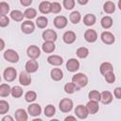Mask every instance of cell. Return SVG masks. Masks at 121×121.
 I'll use <instances>...</instances> for the list:
<instances>
[{"label":"cell","instance_id":"26","mask_svg":"<svg viewBox=\"0 0 121 121\" xmlns=\"http://www.w3.org/2000/svg\"><path fill=\"white\" fill-rule=\"evenodd\" d=\"M42 49L45 53H52L56 49V45L52 42H44L42 45Z\"/></svg>","mask_w":121,"mask_h":121},{"label":"cell","instance_id":"24","mask_svg":"<svg viewBox=\"0 0 121 121\" xmlns=\"http://www.w3.org/2000/svg\"><path fill=\"white\" fill-rule=\"evenodd\" d=\"M95 22H96V17H95V15H94L92 13H88L83 17V23L87 26H94L95 24Z\"/></svg>","mask_w":121,"mask_h":121},{"label":"cell","instance_id":"31","mask_svg":"<svg viewBox=\"0 0 121 121\" xmlns=\"http://www.w3.org/2000/svg\"><path fill=\"white\" fill-rule=\"evenodd\" d=\"M36 26L39 28H45L48 25V19L45 16H40L36 19Z\"/></svg>","mask_w":121,"mask_h":121},{"label":"cell","instance_id":"41","mask_svg":"<svg viewBox=\"0 0 121 121\" xmlns=\"http://www.w3.org/2000/svg\"><path fill=\"white\" fill-rule=\"evenodd\" d=\"M60 10H61V6L59 2L51 3V12L52 13H59Z\"/></svg>","mask_w":121,"mask_h":121},{"label":"cell","instance_id":"44","mask_svg":"<svg viewBox=\"0 0 121 121\" xmlns=\"http://www.w3.org/2000/svg\"><path fill=\"white\" fill-rule=\"evenodd\" d=\"M105 78V80L108 82V83H113L115 81V75L113 72H111V73H108L104 76Z\"/></svg>","mask_w":121,"mask_h":121},{"label":"cell","instance_id":"23","mask_svg":"<svg viewBox=\"0 0 121 121\" xmlns=\"http://www.w3.org/2000/svg\"><path fill=\"white\" fill-rule=\"evenodd\" d=\"M99 71L100 73L105 76L106 74L108 73H111V72H113V67H112V64L108 62V61H105V62H102L100 64V67H99Z\"/></svg>","mask_w":121,"mask_h":121},{"label":"cell","instance_id":"16","mask_svg":"<svg viewBox=\"0 0 121 121\" xmlns=\"http://www.w3.org/2000/svg\"><path fill=\"white\" fill-rule=\"evenodd\" d=\"M75 113H76V115L78 117V118H80V119H85V118H87V116H88V111H87V109H86V107L85 106H83V105H78L77 107H76V109H75Z\"/></svg>","mask_w":121,"mask_h":121},{"label":"cell","instance_id":"2","mask_svg":"<svg viewBox=\"0 0 121 121\" xmlns=\"http://www.w3.org/2000/svg\"><path fill=\"white\" fill-rule=\"evenodd\" d=\"M4 59L11 63H16L19 60V55L18 53L13 49H8L4 52Z\"/></svg>","mask_w":121,"mask_h":121},{"label":"cell","instance_id":"54","mask_svg":"<svg viewBox=\"0 0 121 121\" xmlns=\"http://www.w3.org/2000/svg\"><path fill=\"white\" fill-rule=\"evenodd\" d=\"M0 82H1V76H0Z\"/></svg>","mask_w":121,"mask_h":121},{"label":"cell","instance_id":"34","mask_svg":"<svg viewBox=\"0 0 121 121\" xmlns=\"http://www.w3.org/2000/svg\"><path fill=\"white\" fill-rule=\"evenodd\" d=\"M10 95L15 98H19L23 95V89L20 86H13L10 90Z\"/></svg>","mask_w":121,"mask_h":121},{"label":"cell","instance_id":"36","mask_svg":"<svg viewBox=\"0 0 121 121\" xmlns=\"http://www.w3.org/2000/svg\"><path fill=\"white\" fill-rule=\"evenodd\" d=\"M77 90H78V89L76 87V85L73 82H68V83H66L64 85V92L66 94H69V95L74 94Z\"/></svg>","mask_w":121,"mask_h":121},{"label":"cell","instance_id":"30","mask_svg":"<svg viewBox=\"0 0 121 121\" xmlns=\"http://www.w3.org/2000/svg\"><path fill=\"white\" fill-rule=\"evenodd\" d=\"M37 15V10L33 8H27L25 11H24V17H26L27 20L31 21V19L35 18Z\"/></svg>","mask_w":121,"mask_h":121},{"label":"cell","instance_id":"15","mask_svg":"<svg viewBox=\"0 0 121 121\" xmlns=\"http://www.w3.org/2000/svg\"><path fill=\"white\" fill-rule=\"evenodd\" d=\"M112 99H113V95L110 91H103L102 93H100V101L102 102V104L108 105L112 103Z\"/></svg>","mask_w":121,"mask_h":121},{"label":"cell","instance_id":"25","mask_svg":"<svg viewBox=\"0 0 121 121\" xmlns=\"http://www.w3.org/2000/svg\"><path fill=\"white\" fill-rule=\"evenodd\" d=\"M103 10L108 14L113 13L115 11V4L112 1H106L103 5Z\"/></svg>","mask_w":121,"mask_h":121},{"label":"cell","instance_id":"6","mask_svg":"<svg viewBox=\"0 0 121 121\" xmlns=\"http://www.w3.org/2000/svg\"><path fill=\"white\" fill-rule=\"evenodd\" d=\"M21 29L25 34H31L35 30V24L29 20L24 21L21 24Z\"/></svg>","mask_w":121,"mask_h":121},{"label":"cell","instance_id":"51","mask_svg":"<svg viewBox=\"0 0 121 121\" xmlns=\"http://www.w3.org/2000/svg\"><path fill=\"white\" fill-rule=\"evenodd\" d=\"M32 121H43V119H41V118H34Z\"/></svg>","mask_w":121,"mask_h":121},{"label":"cell","instance_id":"13","mask_svg":"<svg viewBox=\"0 0 121 121\" xmlns=\"http://www.w3.org/2000/svg\"><path fill=\"white\" fill-rule=\"evenodd\" d=\"M84 39L88 43H95L97 40V33L95 29L89 28L84 32Z\"/></svg>","mask_w":121,"mask_h":121},{"label":"cell","instance_id":"28","mask_svg":"<svg viewBox=\"0 0 121 121\" xmlns=\"http://www.w3.org/2000/svg\"><path fill=\"white\" fill-rule=\"evenodd\" d=\"M10 18L15 22H22L24 19V13L18 9H14L10 11Z\"/></svg>","mask_w":121,"mask_h":121},{"label":"cell","instance_id":"5","mask_svg":"<svg viewBox=\"0 0 121 121\" xmlns=\"http://www.w3.org/2000/svg\"><path fill=\"white\" fill-rule=\"evenodd\" d=\"M42 37L43 39L44 40V42H52L54 43L57 39H58V35H57V32L53 29H45L43 34H42Z\"/></svg>","mask_w":121,"mask_h":121},{"label":"cell","instance_id":"12","mask_svg":"<svg viewBox=\"0 0 121 121\" xmlns=\"http://www.w3.org/2000/svg\"><path fill=\"white\" fill-rule=\"evenodd\" d=\"M42 112V107L38 103H32L27 107V113L31 116H39Z\"/></svg>","mask_w":121,"mask_h":121},{"label":"cell","instance_id":"33","mask_svg":"<svg viewBox=\"0 0 121 121\" xmlns=\"http://www.w3.org/2000/svg\"><path fill=\"white\" fill-rule=\"evenodd\" d=\"M69 19L70 21L73 23V24H78L80 22V19H81V15H80V12L78 11V10H75V11H72L70 13V16H69Z\"/></svg>","mask_w":121,"mask_h":121},{"label":"cell","instance_id":"10","mask_svg":"<svg viewBox=\"0 0 121 121\" xmlns=\"http://www.w3.org/2000/svg\"><path fill=\"white\" fill-rule=\"evenodd\" d=\"M25 68H26V72L27 74L35 73V72L38 70V68H39L38 61H37L36 60H32V59H30L29 60L26 61Z\"/></svg>","mask_w":121,"mask_h":121},{"label":"cell","instance_id":"49","mask_svg":"<svg viewBox=\"0 0 121 121\" xmlns=\"http://www.w3.org/2000/svg\"><path fill=\"white\" fill-rule=\"evenodd\" d=\"M4 48H5V42L3 39L0 38V51H2Z\"/></svg>","mask_w":121,"mask_h":121},{"label":"cell","instance_id":"21","mask_svg":"<svg viewBox=\"0 0 121 121\" xmlns=\"http://www.w3.org/2000/svg\"><path fill=\"white\" fill-rule=\"evenodd\" d=\"M86 109L88 111V113H91V114H95L98 112L99 110V106H98V102H95V101H92L90 100L87 104H86Z\"/></svg>","mask_w":121,"mask_h":121},{"label":"cell","instance_id":"1","mask_svg":"<svg viewBox=\"0 0 121 121\" xmlns=\"http://www.w3.org/2000/svg\"><path fill=\"white\" fill-rule=\"evenodd\" d=\"M72 82L78 89L83 88L88 84V78L83 73H77L72 77Z\"/></svg>","mask_w":121,"mask_h":121},{"label":"cell","instance_id":"40","mask_svg":"<svg viewBox=\"0 0 121 121\" xmlns=\"http://www.w3.org/2000/svg\"><path fill=\"white\" fill-rule=\"evenodd\" d=\"M9 110V105L6 100H0V114H6Z\"/></svg>","mask_w":121,"mask_h":121},{"label":"cell","instance_id":"47","mask_svg":"<svg viewBox=\"0 0 121 121\" xmlns=\"http://www.w3.org/2000/svg\"><path fill=\"white\" fill-rule=\"evenodd\" d=\"M64 121H78V120H77V118H76L75 116H73V115H68V116H66V117L64 118Z\"/></svg>","mask_w":121,"mask_h":121},{"label":"cell","instance_id":"43","mask_svg":"<svg viewBox=\"0 0 121 121\" xmlns=\"http://www.w3.org/2000/svg\"><path fill=\"white\" fill-rule=\"evenodd\" d=\"M9 24V19L7 15H0V27H6Z\"/></svg>","mask_w":121,"mask_h":121},{"label":"cell","instance_id":"4","mask_svg":"<svg viewBox=\"0 0 121 121\" xmlns=\"http://www.w3.org/2000/svg\"><path fill=\"white\" fill-rule=\"evenodd\" d=\"M3 76H4V78H5V80L7 82H11V81H13L16 78V77H17V71L13 67H7L4 70Z\"/></svg>","mask_w":121,"mask_h":121},{"label":"cell","instance_id":"11","mask_svg":"<svg viewBox=\"0 0 121 121\" xmlns=\"http://www.w3.org/2000/svg\"><path fill=\"white\" fill-rule=\"evenodd\" d=\"M66 69L69 72H77L79 69V61L74 58L69 59L66 62Z\"/></svg>","mask_w":121,"mask_h":121},{"label":"cell","instance_id":"19","mask_svg":"<svg viewBox=\"0 0 121 121\" xmlns=\"http://www.w3.org/2000/svg\"><path fill=\"white\" fill-rule=\"evenodd\" d=\"M50 77L55 81H60L63 78V72L60 68H53L50 72Z\"/></svg>","mask_w":121,"mask_h":121},{"label":"cell","instance_id":"53","mask_svg":"<svg viewBox=\"0 0 121 121\" xmlns=\"http://www.w3.org/2000/svg\"><path fill=\"white\" fill-rule=\"evenodd\" d=\"M49 121H60L59 119H51V120H49Z\"/></svg>","mask_w":121,"mask_h":121},{"label":"cell","instance_id":"3","mask_svg":"<svg viewBox=\"0 0 121 121\" xmlns=\"http://www.w3.org/2000/svg\"><path fill=\"white\" fill-rule=\"evenodd\" d=\"M73 101L70 98H62L59 103V108L62 112H69L73 109Z\"/></svg>","mask_w":121,"mask_h":121},{"label":"cell","instance_id":"38","mask_svg":"<svg viewBox=\"0 0 121 121\" xmlns=\"http://www.w3.org/2000/svg\"><path fill=\"white\" fill-rule=\"evenodd\" d=\"M55 113H56V108H55L53 105L49 104V105H47V106L44 108V115H45V116H47V117H52Z\"/></svg>","mask_w":121,"mask_h":121},{"label":"cell","instance_id":"7","mask_svg":"<svg viewBox=\"0 0 121 121\" xmlns=\"http://www.w3.org/2000/svg\"><path fill=\"white\" fill-rule=\"evenodd\" d=\"M67 18L65 16H62V15H59V16H56L53 20V24L54 26L59 28V29H62L64 28L66 26H67Z\"/></svg>","mask_w":121,"mask_h":121},{"label":"cell","instance_id":"35","mask_svg":"<svg viewBox=\"0 0 121 121\" xmlns=\"http://www.w3.org/2000/svg\"><path fill=\"white\" fill-rule=\"evenodd\" d=\"M88 97L92 101L98 102V101H100V93L98 91H96V90H92V91L89 92Z\"/></svg>","mask_w":121,"mask_h":121},{"label":"cell","instance_id":"17","mask_svg":"<svg viewBox=\"0 0 121 121\" xmlns=\"http://www.w3.org/2000/svg\"><path fill=\"white\" fill-rule=\"evenodd\" d=\"M19 82L23 86H28L31 83V77L26 71H23L19 75Z\"/></svg>","mask_w":121,"mask_h":121},{"label":"cell","instance_id":"9","mask_svg":"<svg viewBox=\"0 0 121 121\" xmlns=\"http://www.w3.org/2000/svg\"><path fill=\"white\" fill-rule=\"evenodd\" d=\"M100 38H101V41L105 44H112L115 42L114 35L110 31H103L100 35Z\"/></svg>","mask_w":121,"mask_h":121},{"label":"cell","instance_id":"27","mask_svg":"<svg viewBox=\"0 0 121 121\" xmlns=\"http://www.w3.org/2000/svg\"><path fill=\"white\" fill-rule=\"evenodd\" d=\"M10 86L8 83H3L0 84V96L2 97H7L10 95Z\"/></svg>","mask_w":121,"mask_h":121},{"label":"cell","instance_id":"22","mask_svg":"<svg viewBox=\"0 0 121 121\" xmlns=\"http://www.w3.org/2000/svg\"><path fill=\"white\" fill-rule=\"evenodd\" d=\"M39 10L43 14H47V13L51 12V2L42 1L39 5Z\"/></svg>","mask_w":121,"mask_h":121},{"label":"cell","instance_id":"37","mask_svg":"<svg viewBox=\"0 0 121 121\" xmlns=\"http://www.w3.org/2000/svg\"><path fill=\"white\" fill-rule=\"evenodd\" d=\"M36 98H37V94H36L34 91H28V92H26V95H25V99H26V102H29V103L35 101Z\"/></svg>","mask_w":121,"mask_h":121},{"label":"cell","instance_id":"46","mask_svg":"<svg viewBox=\"0 0 121 121\" xmlns=\"http://www.w3.org/2000/svg\"><path fill=\"white\" fill-rule=\"evenodd\" d=\"M20 3L24 7H28L32 4V0H20Z\"/></svg>","mask_w":121,"mask_h":121},{"label":"cell","instance_id":"42","mask_svg":"<svg viewBox=\"0 0 121 121\" xmlns=\"http://www.w3.org/2000/svg\"><path fill=\"white\" fill-rule=\"evenodd\" d=\"M75 1L74 0H63L62 2V5L63 7L67 9V10H71L74 7H75Z\"/></svg>","mask_w":121,"mask_h":121},{"label":"cell","instance_id":"52","mask_svg":"<svg viewBox=\"0 0 121 121\" xmlns=\"http://www.w3.org/2000/svg\"><path fill=\"white\" fill-rule=\"evenodd\" d=\"M118 9H121V1H118Z\"/></svg>","mask_w":121,"mask_h":121},{"label":"cell","instance_id":"39","mask_svg":"<svg viewBox=\"0 0 121 121\" xmlns=\"http://www.w3.org/2000/svg\"><path fill=\"white\" fill-rule=\"evenodd\" d=\"M9 11V5L5 1L0 2V15H6L8 14Z\"/></svg>","mask_w":121,"mask_h":121},{"label":"cell","instance_id":"45","mask_svg":"<svg viewBox=\"0 0 121 121\" xmlns=\"http://www.w3.org/2000/svg\"><path fill=\"white\" fill-rule=\"evenodd\" d=\"M113 95H114L115 98L120 99V97H121V88L120 87H116L114 89V91H113Z\"/></svg>","mask_w":121,"mask_h":121},{"label":"cell","instance_id":"48","mask_svg":"<svg viewBox=\"0 0 121 121\" xmlns=\"http://www.w3.org/2000/svg\"><path fill=\"white\" fill-rule=\"evenodd\" d=\"M1 121H14V119H13V117L10 116V115H5V116L2 118Z\"/></svg>","mask_w":121,"mask_h":121},{"label":"cell","instance_id":"50","mask_svg":"<svg viewBox=\"0 0 121 121\" xmlns=\"http://www.w3.org/2000/svg\"><path fill=\"white\" fill-rule=\"evenodd\" d=\"M78 3L80 4V5H86V4L88 3V0H84V1H82V0H78Z\"/></svg>","mask_w":121,"mask_h":121},{"label":"cell","instance_id":"29","mask_svg":"<svg viewBox=\"0 0 121 121\" xmlns=\"http://www.w3.org/2000/svg\"><path fill=\"white\" fill-rule=\"evenodd\" d=\"M101 26L105 29H109L112 26V19L111 16H104L100 21Z\"/></svg>","mask_w":121,"mask_h":121},{"label":"cell","instance_id":"20","mask_svg":"<svg viewBox=\"0 0 121 121\" xmlns=\"http://www.w3.org/2000/svg\"><path fill=\"white\" fill-rule=\"evenodd\" d=\"M14 116H15V120L16 121H27V118H28L27 112L24 109L16 110L15 113H14Z\"/></svg>","mask_w":121,"mask_h":121},{"label":"cell","instance_id":"8","mask_svg":"<svg viewBox=\"0 0 121 121\" xmlns=\"http://www.w3.org/2000/svg\"><path fill=\"white\" fill-rule=\"evenodd\" d=\"M26 54L30 59L36 60L41 56V50L36 45H29L26 49Z\"/></svg>","mask_w":121,"mask_h":121},{"label":"cell","instance_id":"18","mask_svg":"<svg viewBox=\"0 0 121 121\" xmlns=\"http://www.w3.org/2000/svg\"><path fill=\"white\" fill-rule=\"evenodd\" d=\"M47 61L49 64L54 66H60L63 63V59L59 55H50L47 58Z\"/></svg>","mask_w":121,"mask_h":121},{"label":"cell","instance_id":"32","mask_svg":"<svg viewBox=\"0 0 121 121\" xmlns=\"http://www.w3.org/2000/svg\"><path fill=\"white\" fill-rule=\"evenodd\" d=\"M76 54L77 56L79 58V59H85L88 57L89 55V49L87 47H84V46H81V47H78L76 51Z\"/></svg>","mask_w":121,"mask_h":121},{"label":"cell","instance_id":"14","mask_svg":"<svg viewBox=\"0 0 121 121\" xmlns=\"http://www.w3.org/2000/svg\"><path fill=\"white\" fill-rule=\"evenodd\" d=\"M76 39H77V35H76V33H75L74 31H72V30H67V31H65L64 34L62 35V40H63V42H64L65 43H67V44L73 43L76 41Z\"/></svg>","mask_w":121,"mask_h":121}]
</instances>
